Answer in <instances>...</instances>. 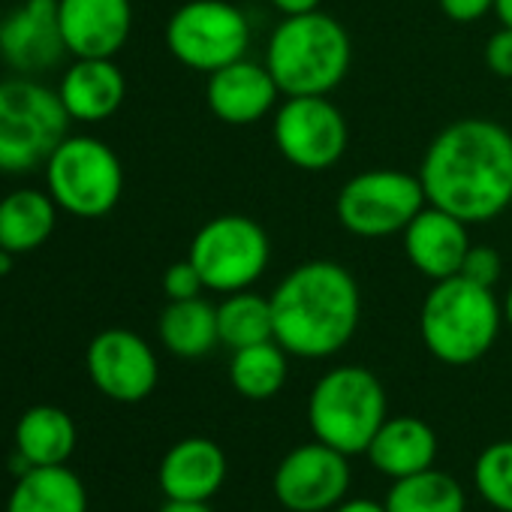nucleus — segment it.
<instances>
[{
  "label": "nucleus",
  "mask_w": 512,
  "mask_h": 512,
  "mask_svg": "<svg viewBox=\"0 0 512 512\" xmlns=\"http://www.w3.org/2000/svg\"><path fill=\"white\" fill-rule=\"evenodd\" d=\"M323 0H272V7L284 16H305V13H317Z\"/></svg>",
  "instance_id": "nucleus-33"
},
{
  "label": "nucleus",
  "mask_w": 512,
  "mask_h": 512,
  "mask_svg": "<svg viewBox=\"0 0 512 512\" xmlns=\"http://www.w3.org/2000/svg\"><path fill=\"white\" fill-rule=\"evenodd\" d=\"M386 419V389L368 368H332L311 389L308 425L314 440L344 455H362Z\"/></svg>",
  "instance_id": "nucleus-5"
},
{
  "label": "nucleus",
  "mask_w": 512,
  "mask_h": 512,
  "mask_svg": "<svg viewBox=\"0 0 512 512\" xmlns=\"http://www.w3.org/2000/svg\"><path fill=\"white\" fill-rule=\"evenodd\" d=\"M287 350L278 341H263L253 347L232 350L229 362V383L241 398L250 401H269L275 398L290 374Z\"/></svg>",
  "instance_id": "nucleus-25"
},
{
  "label": "nucleus",
  "mask_w": 512,
  "mask_h": 512,
  "mask_svg": "<svg viewBox=\"0 0 512 512\" xmlns=\"http://www.w3.org/2000/svg\"><path fill=\"white\" fill-rule=\"evenodd\" d=\"M485 67L497 76L512 82V28H500L497 34H491L488 46H485Z\"/></svg>",
  "instance_id": "nucleus-31"
},
{
  "label": "nucleus",
  "mask_w": 512,
  "mask_h": 512,
  "mask_svg": "<svg viewBox=\"0 0 512 512\" xmlns=\"http://www.w3.org/2000/svg\"><path fill=\"white\" fill-rule=\"evenodd\" d=\"M16 449L34 467L67 464L76 449V422L67 410L37 404L22 413L16 425Z\"/></svg>",
  "instance_id": "nucleus-23"
},
{
  "label": "nucleus",
  "mask_w": 512,
  "mask_h": 512,
  "mask_svg": "<svg viewBox=\"0 0 512 512\" xmlns=\"http://www.w3.org/2000/svg\"><path fill=\"white\" fill-rule=\"evenodd\" d=\"M13 256H16V253H10V250L0 247V278H4V275L13 269Z\"/></svg>",
  "instance_id": "nucleus-37"
},
{
  "label": "nucleus",
  "mask_w": 512,
  "mask_h": 512,
  "mask_svg": "<svg viewBox=\"0 0 512 512\" xmlns=\"http://www.w3.org/2000/svg\"><path fill=\"white\" fill-rule=\"evenodd\" d=\"M58 223V202L49 190H13L0 199V247L10 253H31L49 241Z\"/></svg>",
  "instance_id": "nucleus-21"
},
{
  "label": "nucleus",
  "mask_w": 512,
  "mask_h": 512,
  "mask_svg": "<svg viewBox=\"0 0 512 512\" xmlns=\"http://www.w3.org/2000/svg\"><path fill=\"white\" fill-rule=\"evenodd\" d=\"M467 250H470L467 223L437 205H425L404 229L407 260L428 281L455 278L461 272Z\"/></svg>",
  "instance_id": "nucleus-17"
},
{
  "label": "nucleus",
  "mask_w": 512,
  "mask_h": 512,
  "mask_svg": "<svg viewBox=\"0 0 512 512\" xmlns=\"http://www.w3.org/2000/svg\"><path fill=\"white\" fill-rule=\"evenodd\" d=\"M272 133L281 157L305 172H323L347 151V121L326 97H287L275 112Z\"/></svg>",
  "instance_id": "nucleus-11"
},
{
  "label": "nucleus",
  "mask_w": 512,
  "mask_h": 512,
  "mask_svg": "<svg viewBox=\"0 0 512 512\" xmlns=\"http://www.w3.org/2000/svg\"><path fill=\"white\" fill-rule=\"evenodd\" d=\"M247 46V16L229 0H187L166 22V49L196 73H214L241 61Z\"/></svg>",
  "instance_id": "nucleus-9"
},
{
  "label": "nucleus",
  "mask_w": 512,
  "mask_h": 512,
  "mask_svg": "<svg viewBox=\"0 0 512 512\" xmlns=\"http://www.w3.org/2000/svg\"><path fill=\"white\" fill-rule=\"evenodd\" d=\"M58 16L73 58H115L133 31L130 0H58Z\"/></svg>",
  "instance_id": "nucleus-16"
},
{
  "label": "nucleus",
  "mask_w": 512,
  "mask_h": 512,
  "mask_svg": "<svg viewBox=\"0 0 512 512\" xmlns=\"http://www.w3.org/2000/svg\"><path fill=\"white\" fill-rule=\"evenodd\" d=\"M157 482L166 500L208 503L226 482V455L208 437H184L163 455Z\"/></svg>",
  "instance_id": "nucleus-18"
},
{
  "label": "nucleus",
  "mask_w": 512,
  "mask_h": 512,
  "mask_svg": "<svg viewBox=\"0 0 512 512\" xmlns=\"http://www.w3.org/2000/svg\"><path fill=\"white\" fill-rule=\"evenodd\" d=\"M440 10L446 13V19L467 25L494 13V0H440Z\"/></svg>",
  "instance_id": "nucleus-32"
},
{
  "label": "nucleus",
  "mask_w": 512,
  "mask_h": 512,
  "mask_svg": "<svg viewBox=\"0 0 512 512\" xmlns=\"http://www.w3.org/2000/svg\"><path fill=\"white\" fill-rule=\"evenodd\" d=\"M353 61L344 25L326 13L284 16L266 52V67L287 97H326Z\"/></svg>",
  "instance_id": "nucleus-3"
},
{
  "label": "nucleus",
  "mask_w": 512,
  "mask_h": 512,
  "mask_svg": "<svg viewBox=\"0 0 512 512\" xmlns=\"http://www.w3.org/2000/svg\"><path fill=\"white\" fill-rule=\"evenodd\" d=\"M7 512H88V491L67 464L34 467L16 479Z\"/></svg>",
  "instance_id": "nucleus-22"
},
{
  "label": "nucleus",
  "mask_w": 512,
  "mask_h": 512,
  "mask_svg": "<svg viewBox=\"0 0 512 512\" xmlns=\"http://www.w3.org/2000/svg\"><path fill=\"white\" fill-rule=\"evenodd\" d=\"M473 485L497 512H512V440H497L476 455Z\"/></svg>",
  "instance_id": "nucleus-28"
},
{
  "label": "nucleus",
  "mask_w": 512,
  "mask_h": 512,
  "mask_svg": "<svg viewBox=\"0 0 512 512\" xmlns=\"http://www.w3.org/2000/svg\"><path fill=\"white\" fill-rule=\"evenodd\" d=\"M503 308L488 287L461 275L434 281L419 311V335L425 350L452 368L479 362L497 341Z\"/></svg>",
  "instance_id": "nucleus-4"
},
{
  "label": "nucleus",
  "mask_w": 512,
  "mask_h": 512,
  "mask_svg": "<svg viewBox=\"0 0 512 512\" xmlns=\"http://www.w3.org/2000/svg\"><path fill=\"white\" fill-rule=\"evenodd\" d=\"M275 341L299 359H329L341 353L362 317L356 278L332 260L296 266L269 296Z\"/></svg>",
  "instance_id": "nucleus-2"
},
{
  "label": "nucleus",
  "mask_w": 512,
  "mask_h": 512,
  "mask_svg": "<svg viewBox=\"0 0 512 512\" xmlns=\"http://www.w3.org/2000/svg\"><path fill=\"white\" fill-rule=\"evenodd\" d=\"M335 512H389L386 503L368 500V497H356V500H344L335 506Z\"/></svg>",
  "instance_id": "nucleus-34"
},
{
  "label": "nucleus",
  "mask_w": 512,
  "mask_h": 512,
  "mask_svg": "<svg viewBox=\"0 0 512 512\" xmlns=\"http://www.w3.org/2000/svg\"><path fill=\"white\" fill-rule=\"evenodd\" d=\"M503 320L512 326V287H509V293H506V299H503Z\"/></svg>",
  "instance_id": "nucleus-38"
},
{
  "label": "nucleus",
  "mask_w": 512,
  "mask_h": 512,
  "mask_svg": "<svg viewBox=\"0 0 512 512\" xmlns=\"http://www.w3.org/2000/svg\"><path fill=\"white\" fill-rule=\"evenodd\" d=\"M67 43L61 31L58 0H25L0 22V58L19 76H40L64 61Z\"/></svg>",
  "instance_id": "nucleus-14"
},
{
  "label": "nucleus",
  "mask_w": 512,
  "mask_h": 512,
  "mask_svg": "<svg viewBox=\"0 0 512 512\" xmlns=\"http://www.w3.org/2000/svg\"><path fill=\"white\" fill-rule=\"evenodd\" d=\"M275 497L290 512H326L350 491V455L314 440L287 452L272 479Z\"/></svg>",
  "instance_id": "nucleus-12"
},
{
  "label": "nucleus",
  "mask_w": 512,
  "mask_h": 512,
  "mask_svg": "<svg viewBox=\"0 0 512 512\" xmlns=\"http://www.w3.org/2000/svg\"><path fill=\"white\" fill-rule=\"evenodd\" d=\"M371 467L386 479H404L434 467L437 458V434L425 419L416 416H389L374 440L365 449Z\"/></svg>",
  "instance_id": "nucleus-20"
},
{
  "label": "nucleus",
  "mask_w": 512,
  "mask_h": 512,
  "mask_svg": "<svg viewBox=\"0 0 512 512\" xmlns=\"http://www.w3.org/2000/svg\"><path fill=\"white\" fill-rule=\"evenodd\" d=\"M88 377L112 401L136 404L145 401L157 380L160 365L148 341L130 329H106L88 344Z\"/></svg>",
  "instance_id": "nucleus-13"
},
{
  "label": "nucleus",
  "mask_w": 512,
  "mask_h": 512,
  "mask_svg": "<svg viewBox=\"0 0 512 512\" xmlns=\"http://www.w3.org/2000/svg\"><path fill=\"white\" fill-rule=\"evenodd\" d=\"M383 503L389 512H467L461 482L437 467L395 479Z\"/></svg>",
  "instance_id": "nucleus-26"
},
{
  "label": "nucleus",
  "mask_w": 512,
  "mask_h": 512,
  "mask_svg": "<svg viewBox=\"0 0 512 512\" xmlns=\"http://www.w3.org/2000/svg\"><path fill=\"white\" fill-rule=\"evenodd\" d=\"M419 181L428 205L488 223L512 205V133L491 118L446 124L425 148Z\"/></svg>",
  "instance_id": "nucleus-1"
},
{
  "label": "nucleus",
  "mask_w": 512,
  "mask_h": 512,
  "mask_svg": "<svg viewBox=\"0 0 512 512\" xmlns=\"http://www.w3.org/2000/svg\"><path fill=\"white\" fill-rule=\"evenodd\" d=\"M281 97L278 82L272 79L266 64L256 61H232L214 73H208L205 103L214 118L232 127L263 121Z\"/></svg>",
  "instance_id": "nucleus-15"
},
{
  "label": "nucleus",
  "mask_w": 512,
  "mask_h": 512,
  "mask_svg": "<svg viewBox=\"0 0 512 512\" xmlns=\"http://www.w3.org/2000/svg\"><path fill=\"white\" fill-rule=\"evenodd\" d=\"M187 260L202 275L205 290L229 296L238 290H250L263 278L272 260V241L253 217L220 214L199 226L190 241Z\"/></svg>",
  "instance_id": "nucleus-8"
},
{
  "label": "nucleus",
  "mask_w": 512,
  "mask_h": 512,
  "mask_svg": "<svg viewBox=\"0 0 512 512\" xmlns=\"http://www.w3.org/2000/svg\"><path fill=\"white\" fill-rule=\"evenodd\" d=\"M163 347L178 359H199L208 356L220 344L217 332V308L208 305L202 296L169 302L157 323Z\"/></svg>",
  "instance_id": "nucleus-24"
},
{
  "label": "nucleus",
  "mask_w": 512,
  "mask_h": 512,
  "mask_svg": "<svg viewBox=\"0 0 512 512\" xmlns=\"http://www.w3.org/2000/svg\"><path fill=\"white\" fill-rule=\"evenodd\" d=\"M58 94L73 121L97 124L121 109L127 82L115 58H76L58 85Z\"/></svg>",
  "instance_id": "nucleus-19"
},
{
  "label": "nucleus",
  "mask_w": 512,
  "mask_h": 512,
  "mask_svg": "<svg viewBox=\"0 0 512 512\" xmlns=\"http://www.w3.org/2000/svg\"><path fill=\"white\" fill-rule=\"evenodd\" d=\"M428 205L419 175L404 169H368L350 178L335 202L338 220L359 238H386L404 232Z\"/></svg>",
  "instance_id": "nucleus-10"
},
{
  "label": "nucleus",
  "mask_w": 512,
  "mask_h": 512,
  "mask_svg": "<svg viewBox=\"0 0 512 512\" xmlns=\"http://www.w3.org/2000/svg\"><path fill=\"white\" fill-rule=\"evenodd\" d=\"M0 22H4V19H0Z\"/></svg>",
  "instance_id": "nucleus-39"
},
{
  "label": "nucleus",
  "mask_w": 512,
  "mask_h": 512,
  "mask_svg": "<svg viewBox=\"0 0 512 512\" xmlns=\"http://www.w3.org/2000/svg\"><path fill=\"white\" fill-rule=\"evenodd\" d=\"M205 290L202 275L196 272V266L190 260H178L163 272V293L169 302H181V299H196Z\"/></svg>",
  "instance_id": "nucleus-30"
},
{
  "label": "nucleus",
  "mask_w": 512,
  "mask_h": 512,
  "mask_svg": "<svg viewBox=\"0 0 512 512\" xmlns=\"http://www.w3.org/2000/svg\"><path fill=\"white\" fill-rule=\"evenodd\" d=\"M160 512H214L208 503H190V500H166Z\"/></svg>",
  "instance_id": "nucleus-35"
},
{
  "label": "nucleus",
  "mask_w": 512,
  "mask_h": 512,
  "mask_svg": "<svg viewBox=\"0 0 512 512\" xmlns=\"http://www.w3.org/2000/svg\"><path fill=\"white\" fill-rule=\"evenodd\" d=\"M61 94L31 76L0 82V175H25L70 136Z\"/></svg>",
  "instance_id": "nucleus-6"
},
{
  "label": "nucleus",
  "mask_w": 512,
  "mask_h": 512,
  "mask_svg": "<svg viewBox=\"0 0 512 512\" xmlns=\"http://www.w3.org/2000/svg\"><path fill=\"white\" fill-rule=\"evenodd\" d=\"M500 272H503V263H500V253L494 247H485V244L473 247L470 244V250L464 256L458 275L467 278V281H473V284H479V287L494 290V284L500 281Z\"/></svg>",
  "instance_id": "nucleus-29"
},
{
  "label": "nucleus",
  "mask_w": 512,
  "mask_h": 512,
  "mask_svg": "<svg viewBox=\"0 0 512 512\" xmlns=\"http://www.w3.org/2000/svg\"><path fill=\"white\" fill-rule=\"evenodd\" d=\"M494 13H497L500 25L512 28V0H494Z\"/></svg>",
  "instance_id": "nucleus-36"
},
{
  "label": "nucleus",
  "mask_w": 512,
  "mask_h": 512,
  "mask_svg": "<svg viewBox=\"0 0 512 512\" xmlns=\"http://www.w3.org/2000/svg\"><path fill=\"white\" fill-rule=\"evenodd\" d=\"M46 190L73 217H103L124 193L118 154L94 136H67L46 160Z\"/></svg>",
  "instance_id": "nucleus-7"
},
{
  "label": "nucleus",
  "mask_w": 512,
  "mask_h": 512,
  "mask_svg": "<svg viewBox=\"0 0 512 512\" xmlns=\"http://www.w3.org/2000/svg\"><path fill=\"white\" fill-rule=\"evenodd\" d=\"M217 332H220V344L229 350L275 341L272 299L250 290L229 293L217 305Z\"/></svg>",
  "instance_id": "nucleus-27"
}]
</instances>
